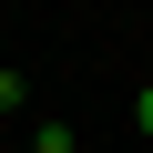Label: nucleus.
Listing matches in <instances>:
<instances>
[{
	"instance_id": "1",
	"label": "nucleus",
	"mask_w": 153,
	"mask_h": 153,
	"mask_svg": "<svg viewBox=\"0 0 153 153\" xmlns=\"http://www.w3.org/2000/svg\"><path fill=\"white\" fill-rule=\"evenodd\" d=\"M31 153H82V133H71V123H51V112H41V123H31Z\"/></svg>"
},
{
	"instance_id": "2",
	"label": "nucleus",
	"mask_w": 153,
	"mask_h": 153,
	"mask_svg": "<svg viewBox=\"0 0 153 153\" xmlns=\"http://www.w3.org/2000/svg\"><path fill=\"white\" fill-rule=\"evenodd\" d=\"M133 123H143V133H153V82H143V92H133Z\"/></svg>"
}]
</instances>
